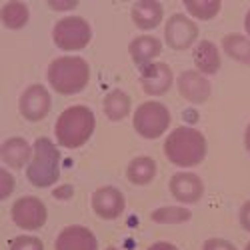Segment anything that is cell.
I'll return each instance as SVG.
<instances>
[{"label":"cell","mask_w":250,"mask_h":250,"mask_svg":"<svg viewBox=\"0 0 250 250\" xmlns=\"http://www.w3.org/2000/svg\"><path fill=\"white\" fill-rule=\"evenodd\" d=\"M162 44L154 36H138L130 42V56L138 66H148L152 60L160 54Z\"/></svg>","instance_id":"cell-17"},{"label":"cell","mask_w":250,"mask_h":250,"mask_svg":"<svg viewBox=\"0 0 250 250\" xmlns=\"http://www.w3.org/2000/svg\"><path fill=\"white\" fill-rule=\"evenodd\" d=\"M244 250H250V242H248V246H246V248H244Z\"/></svg>","instance_id":"cell-35"},{"label":"cell","mask_w":250,"mask_h":250,"mask_svg":"<svg viewBox=\"0 0 250 250\" xmlns=\"http://www.w3.org/2000/svg\"><path fill=\"white\" fill-rule=\"evenodd\" d=\"M222 48L230 58L250 66V40L248 38L240 34H228L222 38Z\"/></svg>","instance_id":"cell-22"},{"label":"cell","mask_w":250,"mask_h":250,"mask_svg":"<svg viewBox=\"0 0 250 250\" xmlns=\"http://www.w3.org/2000/svg\"><path fill=\"white\" fill-rule=\"evenodd\" d=\"M164 152L176 166H196L206 156V138L196 128L180 126L166 138Z\"/></svg>","instance_id":"cell-1"},{"label":"cell","mask_w":250,"mask_h":250,"mask_svg":"<svg viewBox=\"0 0 250 250\" xmlns=\"http://www.w3.org/2000/svg\"><path fill=\"white\" fill-rule=\"evenodd\" d=\"M140 84L142 90L150 96H160L164 92H168L172 86V70L164 62H152L148 66H142L140 74Z\"/></svg>","instance_id":"cell-10"},{"label":"cell","mask_w":250,"mask_h":250,"mask_svg":"<svg viewBox=\"0 0 250 250\" xmlns=\"http://www.w3.org/2000/svg\"><path fill=\"white\" fill-rule=\"evenodd\" d=\"M92 208L104 220L118 218L124 212V196L114 186H102L92 194Z\"/></svg>","instance_id":"cell-11"},{"label":"cell","mask_w":250,"mask_h":250,"mask_svg":"<svg viewBox=\"0 0 250 250\" xmlns=\"http://www.w3.org/2000/svg\"><path fill=\"white\" fill-rule=\"evenodd\" d=\"M90 26L84 18L80 16H68L56 22L52 38L54 44L62 50H80L90 42Z\"/></svg>","instance_id":"cell-6"},{"label":"cell","mask_w":250,"mask_h":250,"mask_svg":"<svg viewBox=\"0 0 250 250\" xmlns=\"http://www.w3.org/2000/svg\"><path fill=\"white\" fill-rule=\"evenodd\" d=\"M170 126V112L160 102H144L134 112V128L142 138H158Z\"/></svg>","instance_id":"cell-5"},{"label":"cell","mask_w":250,"mask_h":250,"mask_svg":"<svg viewBox=\"0 0 250 250\" xmlns=\"http://www.w3.org/2000/svg\"><path fill=\"white\" fill-rule=\"evenodd\" d=\"M204 250H236L234 244H230L228 240H222V238H210V240H206Z\"/></svg>","instance_id":"cell-27"},{"label":"cell","mask_w":250,"mask_h":250,"mask_svg":"<svg viewBox=\"0 0 250 250\" xmlns=\"http://www.w3.org/2000/svg\"><path fill=\"white\" fill-rule=\"evenodd\" d=\"M148 250H178L174 244H168V242H156V244H152Z\"/></svg>","instance_id":"cell-30"},{"label":"cell","mask_w":250,"mask_h":250,"mask_svg":"<svg viewBox=\"0 0 250 250\" xmlns=\"http://www.w3.org/2000/svg\"><path fill=\"white\" fill-rule=\"evenodd\" d=\"M240 224H242L244 230L250 232V200L244 202L242 208H240Z\"/></svg>","instance_id":"cell-28"},{"label":"cell","mask_w":250,"mask_h":250,"mask_svg":"<svg viewBox=\"0 0 250 250\" xmlns=\"http://www.w3.org/2000/svg\"><path fill=\"white\" fill-rule=\"evenodd\" d=\"M166 42L174 50H186L194 44V40L198 36V28L188 16L184 14H172L166 22L164 28Z\"/></svg>","instance_id":"cell-8"},{"label":"cell","mask_w":250,"mask_h":250,"mask_svg":"<svg viewBox=\"0 0 250 250\" xmlns=\"http://www.w3.org/2000/svg\"><path fill=\"white\" fill-rule=\"evenodd\" d=\"M46 206L42 200L34 196H24L14 202L12 206V220L16 226L24 228V230H36V228L44 226L46 222Z\"/></svg>","instance_id":"cell-7"},{"label":"cell","mask_w":250,"mask_h":250,"mask_svg":"<svg viewBox=\"0 0 250 250\" xmlns=\"http://www.w3.org/2000/svg\"><path fill=\"white\" fill-rule=\"evenodd\" d=\"M178 90L188 102L202 104L210 96V82L206 80L204 74H200L196 70H186L178 78Z\"/></svg>","instance_id":"cell-12"},{"label":"cell","mask_w":250,"mask_h":250,"mask_svg":"<svg viewBox=\"0 0 250 250\" xmlns=\"http://www.w3.org/2000/svg\"><path fill=\"white\" fill-rule=\"evenodd\" d=\"M244 144H246V148L250 152V124H248V128H246V136H244Z\"/></svg>","instance_id":"cell-32"},{"label":"cell","mask_w":250,"mask_h":250,"mask_svg":"<svg viewBox=\"0 0 250 250\" xmlns=\"http://www.w3.org/2000/svg\"><path fill=\"white\" fill-rule=\"evenodd\" d=\"M0 156H2L4 164L12 166V168H22L24 164L30 162V156H32V148L30 144L24 140V138H8L2 148H0Z\"/></svg>","instance_id":"cell-16"},{"label":"cell","mask_w":250,"mask_h":250,"mask_svg":"<svg viewBox=\"0 0 250 250\" xmlns=\"http://www.w3.org/2000/svg\"><path fill=\"white\" fill-rule=\"evenodd\" d=\"M50 94L42 84L28 86L20 96V112L30 122L42 120L50 110Z\"/></svg>","instance_id":"cell-9"},{"label":"cell","mask_w":250,"mask_h":250,"mask_svg":"<svg viewBox=\"0 0 250 250\" xmlns=\"http://www.w3.org/2000/svg\"><path fill=\"white\" fill-rule=\"evenodd\" d=\"M94 114L86 106H70L56 120V140L64 148L82 146L94 132Z\"/></svg>","instance_id":"cell-2"},{"label":"cell","mask_w":250,"mask_h":250,"mask_svg":"<svg viewBox=\"0 0 250 250\" xmlns=\"http://www.w3.org/2000/svg\"><path fill=\"white\" fill-rule=\"evenodd\" d=\"M126 176L132 184H148L154 176H156V162L150 156H138L128 164Z\"/></svg>","instance_id":"cell-19"},{"label":"cell","mask_w":250,"mask_h":250,"mask_svg":"<svg viewBox=\"0 0 250 250\" xmlns=\"http://www.w3.org/2000/svg\"><path fill=\"white\" fill-rule=\"evenodd\" d=\"M0 184H2V188H0V198H8L12 188H14V178L8 170H0Z\"/></svg>","instance_id":"cell-26"},{"label":"cell","mask_w":250,"mask_h":250,"mask_svg":"<svg viewBox=\"0 0 250 250\" xmlns=\"http://www.w3.org/2000/svg\"><path fill=\"white\" fill-rule=\"evenodd\" d=\"M10 250H44V246L36 236H16L10 242Z\"/></svg>","instance_id":"cell-25"},{"label":"cell","mask_w":250,"mask_h":250,"mask_svg":"<svg viewBox=\"0 0 250 250\" xmlns=\"http://www.w3.org/2000/svg\"><path fill=\"white\" fill-rule=\"evenodd\" d=\"M194 64L200 74H216L220 68V54L218 48L210 40H202L194 48Z\"/></svg>","instance_id":"cell-18"},{"label":"cell","mask_w":250,"mask_h":250,"mask_svg":"<svg viewBox=\"0 0 250 250\" xmlns=\"http://www.w3.org/2000/svg\"><path fill=\"white\" fill-rule=\"evenodd\" d=\"M90 78V68L86 60L78 56H62L56 58L48 66V82L60 94H76L84 90Z\"/></svg>","instance_id":"cell-3"},{"label":"cell","mask_w":250,"mask_h":250,"mask_svg":"<svg viewBox=\"0 0 250 250\" xmlns=\"http://www.w3.org/2000/svg\"><path fill=\"white\" fill-rule=\"evenodd\" d=\"M190 210L188 208H180V206H164L152 212V220L160 224H180L190 220Z\"/></svg>","instance_id":"cell-23"},{"label":"cell","mask_w":250,"mask_h":250,"mask_svg":"<svg viewBox=\"0 0 250 250\" xmlns=\"http://www.w3.org/2000/svg\"><path fill=\"white\" fill-rule=\"evenodd\" d=\"M244 24H246V32L250 34V10H248V14H246V22H244Z\"/></svg>","instance_id":"cell-33"},{"label":"cell","mask_w":250,"mask_h":250,"mask_svg":"<svg viewBox=\"0 0 250 250\" xmlns=\"http://www.w3.org/2000/svg\"><path fill=\"white\" fill-rule=\"evenodd\" d=\"M106 250H118V248H114V246H108V248H106Z\"/></svg>","instance_id":"cell-34"},{"label":"cell","mask_w":250,"mask_h":250,"mask_svg":"<svg viewBox=\"0 0 250 250\" xmlns=\"http://www.w3.org/2000/svg\"><path fill=\"white\" fill-rule=\"evenodd\" d=\"M28 6L24 2H16V0H12V2H6L2 6V10H0V18H2V22L6 28L10 30H18L22 28L26 22H28Z\"/></svg>","instance_id":"cell-21"},{"label":"cell","mask_w":250,"mask_h":250,"mask_svg":"<svg viewBox=\"0 0 250 250\" xmlns=\"http://www.w3.org/2000/svg\"><path fill=\"white\" fill-rule=\"evenodd\" d=\"M184 6L192 16H196L200 20H210L220 10L218 0H184Z\"/></svg>","instance_id":"cell-24"},{"label":"cell","mask_w":250,"mask_h":250,"mask_svg":"<svg viewBox=\"0 0 250 250\" xmlns=\"http://www.w3.org/2000/svg\"><path fill=\"white\" fill-rule=\"evenodd\" d=\"M132 20L140 30H152L162 20V4L156 0H138L132 6Z\"/></svg>","instance_id":"cell-15"},{"label":"cell","mask_w":250,"mask_h":250,"mask_svg":"<svg viewBox=\"0 0 250 250\" xmlns=\"http://www.w3.org/2000/svg\"><path fill=\"white\" fill-rule=\"evenodd\" d=\"M104 112H106V116L114 122L126 118L128 112H130V98L126 92L122 90H112L106 94V98H104Z\"/></svg>","instance_id":"cell-20"},{"label":"cell","mask_w":250,"mask_h":250,"mask_svg":"<svg viewBox=\"0 0 250 250\" xmlns=\"http://www.w3.org/2000/svg\"><path fill=\"white\" fill-rule=\"evenodd\" d=\"M70 192H72V188L68 186V188H60V190H56V196H58V198H64L62 194H68V196H70Z\"/></svg>","instance_id":"cell-31"},{"label":"cell","mask_w":250,"mask_h":250,"mask_svg":"<svg viewBox=\"0 0 250 250\" xmlns=\"http://www.w3.org/2000/svg\"><path fill=\"white\" fill-rule=\"evenodd\" d=\"M52 10H72L76 8V2H48Z\"/></svg>","instance_id":"cell-29"},{"label":"cell","mask_w":250,"mask_h":250,"mask_svg":"<svg viewBox=\"0 0 250 250\" xmlns=\"http://www.w3.org/2000/svg\"><path fill=\"white\" fill-rule=\"evenodd\" d=\"M170 192L176 200H180L184 204H192V202L200 200V196L204 192V184L192 172H178L170 178Z\"/></svg>","instance_id":"cell-13"},{"label":"cell","mask_w":250,"mask_h":250,"mask_svg":"<svg viewBox=\"0 0 250 250\" xmlns=\"http://www.w3.org/2000/svg\"><path fill=\"white\" fill-rule=\"evenodd\" d=\"M96 236L84 226H68L56 238V250H96Z\"/></svg>","instance_id":"cell-14"},{"label":"cell","mask_w":250,"mask_h":250,"mask_svg":"<svg viewBox=\"0 0 250 250\" xmlns=\"http://www.w3.org/2000/svg\"><path fill=\"white\" fill-rule=\"evenodd\" d=\"M26 176L30 184L38 188L52 186L60 176V152L48 138H38L34 142V156L28 164Z\"/></svg>","instance_id":"cell-4"}]
</instances>
